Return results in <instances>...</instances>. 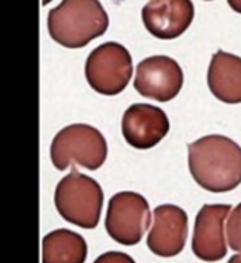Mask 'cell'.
<instances>
[{
  "instance_id": "e0dca14e",
  "label": "cell",
  "mask_w": 241,
  "mask_h": 263,
  "mask_svg": "<svg viewBox=\"0 0 241 263\" xmlns=\"http://www.w3.org/2000/svg\"><path fill=\"white\" fill-rule=\"evenodd\" d=\"M228 263H241V253L235 254V256H232V257L229 259V262Z\"/></svg>"
},
{
  "instance_id": "5bb4252c",
  "label": "cell",
  "mask_w": 241,
  "mask_h": 263,
  "mask_svg": "<svg viewBox=\"0 0 241 263\" xmlns=\"http://www.w3.org/2000/svg\"><path fill=\"white\" fill-rule=\"evenodd\" d=\"M226 239L234 251L241 253V203L237 205L228 217Z\"/></svg>"
},
{
  "instance_id": "8fae6325",
  "label": "cell",
  "mask_w": 241,
  "mask_h": 263,
  "mask_svg": "<svg viewBox=\"0 0 241 263\" xmlns=\"http://www.w3.org/2000/svg\"><path fill=\"white\" fill-rule=\"evenodd\" d=\"M152 214L154 225L148 234V248L160 257L178 256L188 239V214L175 205H160Z\"/></svg>"
},
{
  "instance_id": "ba28073f",
  "label": "cell",
  "mask_w": 241,
  "mask_h": 263,
  "mask_svg": "<svg viewBox=\"0 0 241 263\" xmlns=\"http://www.w3.org/2000/svg\"><path fill=\"white\" fill-rule=\"evenodd\" d=\"M122 133L132 148L151 149L168 136L169 119L158 106L134 103L123 114Z\"/></svg>"
},
{
  "instance_id": "8992f818",
  "label": "cell",
  "mask_w": 241,
  "mask_h": 263,
  "mask_svg": "<svg viewBox=\"0 0 241 263\" xmlns=\"http://www.w3.org/2000/svg\"><path fill=\"white\" fill-rule=\"evenodd\" d=\"M106 233L120 245L134 247L140 243L151 227V210L148 200L132 191H123L111 197L105 220Z\"/></svg>"
},
{
  "instance_id": "5b68a950",
  "label": "cell",
  "mask_w": 241,
  "mask_h": 263,
  "mask_svg": "<svg viewBox=\"0 0 241 263\" xmlns=\"http://www.w3.org/2000/svg\"><path fill=\"white\" fill-rule=\"evenodd\" d=\"M131 52L117 42L97 46L86 59L85 76L89 86L103 96H117L128 86L132 77Z\"/></svg>"
},
{
  "instance_id": "277c9868",
  "label": "cell",
  "mask_w": 241,
  "mask_h": 263,
  "mask_svg": "<svg viewBox=\"0 0 241 263\" xmlns=\"http://www.w3.org/2000/svg\"><path fill=\"white\" fill-rule=\"evenodd\" d=\"M106 139L97 128L85 123L60 129L51 145V160L58 171H65L71 165L95 171L106 162Z\"/></svg>"
},
{
  "instance_id": "7c38bea8",
  "label": "cell",
  "mask_w": 241,
  "mask_h": 263,
  "mask_svg": "<svg viewBox=\"0 0 241 263\" xmlns=\"http://www.w3.org/2000/svg\"><path fill=\"white\" fill-rule=\"evenodd\" d=\"M208 86L220 102L241 103V57L217 51L208 68Z\"/></svg>"
},
{
  "instance_id": "d6986e66",
  "label": "cell",
  "mask_w": 241,
  "mask_h": 263,
  "mask_svg": "<svg viewBox=\"0 0 241 263\" xmlns=\"http://www.w3.org/2000/svg\"><path fill=\"white\" fill-rule=\"evenodd\" d=\"M206 2H211V0H206Z\"/></svg>"
},
{
  "instance_id": "ac0fdd59",
  "label": "cell",
  "mask_w": 241,
  "mask_h": 263,
  "mask_svg": "<svg viewBox=\"0 0 241 263\" xmlns=\"http://www.w3.org/2000/svg\"><path fill=\"white\" fill-rule=\"evenodd\" d=\"M52 0H42V3H43V6H46L48 3H51Z\"/></svg>"
},
{
  "instance_id": "3957f363",
  "label": "cell",
  "mask_w": 241,
  "mask_h": 263,
  "mask_svg": "<svg viewBox=\"0 0 241 263\" xmlns=\"http://www.w3.org/2000/svg\"><path fill=\"white\" fill-rule=\"evenodd\" d=\"M103 190L97 180L78 173L75 168L65 176L54 194V203L58 214L69 223L94 230L102 216Z\"/></svg>"
},
{
  "instance_id": "7a4b0ae2",
  "label": "cell",
  "mask_w": 241,
  "mask_h": 263,
  "mask_svg": "<svg viewBox=\"0 0 241 263\" xmlns=\"http://www.w3.org/2000/svg\"><path fill=\"white\" fill-rule=\"evenodd\" d=\"M109 17L98 0H62L48 14L51 39L68 48L78 49L106 32Z\"/></svg>"
},
{
  "instance_id": "4fadbf2b",
  "label": "cell",
  "mask_w": 241,
  "mask_h": 263,
  "mask_svg": "<svg viewBox=\"0 0 241 263\" xmlns=\"http://www.w3.org/2000/svg\"><path fill=\"white\" fill-rule=\"evenodd\" d=\"M88 245L71 230H55L43 237L42 263H85Z\"/></svg>"
},
{
  "instance_id": "6da1fadb",
  "label": "cell",
  "mask_w": 241,
  "mask_h": 263,
  "mask_svg": "<svg viewBox=\"0 0 241 263\" xmlns=\"http://www.w3.org/2000/svg\"><path fill=\"white\" fill-rule=\"evenodd\" d=\"M189 171L206 191L228 193L241 183V146L220 134L205 136L188 146Z\"/></svg>"
},
{
  "instance_id": "9a60e30c",
  "label": "cell",
  "mask_w": 241,
  "mask_h": 263,
  "mask_svg": "<svg viewBox=\"0 0 241 263\" xmlns=\"http://www.w3.org/2000/svg\"><path fill=\"white\" fill-rule=\"evenodd\" d=\"M94 263H135V260L128 256L126 253H120V251H108L102 256H98Z\"/></svg>"
},
{
  "instance_id": "2e32d148",
  "label": "cell",
  "mask_w": 241,
  "mask_h": 263,
  "mask_svg": "<svg viewBox=\"0 0 241 263\" xmlns=\"http://www.w3.org/2000/svg\"><path fill=\"white\" fill-rule=\"evenodd\" d=\"M228 5L232 8V11L241 14V0H228Z\"/></svg>"
},
{
  "instance_id": "9c48e42d",
  "label": "cell",
  "mask_w": 241,
  "mask_h": 263,
  "mask_svg": "<svg viewBox=\"0 0 241 263\" xmlns=\"http://www.w3.org/2000/svg\"><path fill=\"white\" fill-rule=\"evenodd\" d=\"M232 213L231 205H205L197 217L192 251L203 262H218L228 254L225 222Z\"/></svg>"
},
{
  "instance_id": "52a82bcc",
  "label": "cell",
  "mask_w": 241,
  "mask_h": 263,
  "mask_svg": "<svg viewBox=\"0 0 241 263\" xmlns=\"http://www.w3.org/2000/svg\"><path fill=\"white\" fill-rule=\"evenodd\" d=\"M183 80V71L174 59L168 55H152L138 63L134 88L140 96L165 103L178 96Z\"/></svg>"
},
{
  "instance_id": "30bf717a",
  "label": "cell",
  "mask_w": 241,
  "mask_h": 263,
  "mask_svg": "<svg viewBox=\"0 0 241 263\" xmlns=\"http://www.w3.org/2000/svg\"><path fill=\"white\" fill-rule=\"evenodd\" d=\"M194 15L192 0H149L142 9L145 28L160 40H172L185 34Z\"/></svg>"
}]
</instances>
